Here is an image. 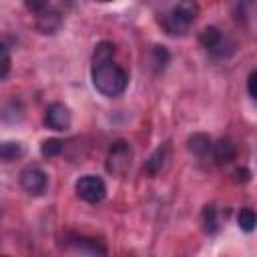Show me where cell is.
<instances>
[{
	"label": "cell",
	"instance_id": "ac0fdd59",
	"mask_svg": "<svg viewBox=\"0 0 257 257\" xmlns=\"http://www.w3.org/2000/svg\"><path fill=\"white\" fill-rule=\"evenodd\" d=\"M10 64H12V60H10V50L0 42V80L8 76Z\"/></svg>",
	"mask_w": 257,
	"mask_h": 257
},
{
	"label": "cell",
	"instance_id": "5b68a950",
	"mask_svg": "<svg viewBox=\"0 0 257 257\" xmlns=\"http://www.w3.org/2000/svg\"><path fill=\"white\" fill-rule=\"evenodd\" d=\"M76 195L86 203H100L106 197V185L96 175H84L74 185Z\"/></svg>",
	"mask_w": 257,
	"mask_h": 257
},
{
	"label": "cell",
	"instance_id": "7402d4cb",
	"mask_svg": "<svg viewBox=\"0 0 257 257\" xmlns=\"http://www.w3.org/2000/svg\"><path fill=\"white\" fill-rule=\"evenodd\" d=\"M96 2H110V0H96Z\"/></svg>",
	"mask_w": 257,
	"mask_h": 257
},
{
	"label": "cell",
	"instance_id": "2e32d148",
	"mask_svg": "<svg viewBox=\"0 0 257 257\" xmlns=\"http://www.w3.org/2000/svg\"><path fill=\"white\" fill-rule=\"evenodd\" d=\"M169 50L165 48V46H155L153 48V54H151V64H153V68H155V72H159V70H163L167 64H169Z\"/></svg>",
	"mask_w": 257,
	"mask_h": 257
},
{
	"label": "cell",
	"instance_id": "9c48e42d",
	"mask_svg": "<svg viewBox=\"0 0 257 257\" xmlns=\"http://www.w3.org/2000/svg\"><path fill=\"white\" fill-rule=\"evenodd\" d=\"M211 153L215 157L217 163L221 165H229L231 161H235V155H237V147L231 139H219L213 147H211Z\"/></svg>",
	"mask_w": 257,
	"mask_h": 257
},
{
	"label": "cell",
	"instance_id": "44dd1931",
	"mask_svg": "<svg viewBox=\"0 0 257 257\" xmlns=\"http://www.w3.org/2000/svg\"><path fill=\"white\" fill-rule=\"evenodd\" d=\"M249 177H251V173H249L245 167H241V169L235 171V179H237V181H243V183H245V181H249Z\"/></svg>",
	"mask_w": 257,
	"mask_h": 257
},
{
	"label": "cell",
	"instance_id": "7a4b0ae2",
	"mask_svg": "<svg viewBox=\"0 0 257 257\" xmlns=\"http://www.w3.org/2000/svg\"><path fill=\"white\" fill-rule=\"evenodd\" d=\"M199 16V2L197 0H179L167 14H163L161 24L167 34H187L191 24Z\"/></svg>",
	"mask_w": 257,
	"mask_h": 257
},
{
	"label": "cell",
	"instance_id": "9a60e30c",
	"mask_svg": "<svg viewBox=\"0 0 257 257\" xmlns=\"http://www.w3.org/2000/svg\"><path fill=\"white\" fill-rule=\"evenodd\" d=\"M237 223H239V227H241L245 233H251V231L255 229V223H257L255 211H253V209H249V207L241 209V211H239V215H237Z\"/></svg>",
	"mask_w": 257,
	"mask_h": 257
},
{
	"label": "cell",
	"instance_id": "8fae6325",
	"mask_svg": "<svg viewBox=\"0 0 257 257\" xmlns=\"http://www.w3.org/2000/svg\"><path fill=\"white\" fill-rule=\"evenodd\" d=\"M24 155V145L18 141H4L0 143V161L12 163Z\"/></svg>",
	"mask_w": 257,
	"mask_h": 257
},
{
	"label": "cell",
	"instance_id": "7c38bea8",
	"mask_svg": "<svg viewBox=\"0 0 257 257\" xmlns=\"http://www.w3.org/2000/svg\"><path fill=\"white\" fill-rule=\"evenodd\" d=\"M72 249L78 253H86V255H104L106 249L98 245V241L94 239H86V237H76L72 241Z\"/></svg>",
	"mask_w": 257,
	"mask_h": 257
},
{
	"label": "cell",
	"instance_id": "277c9868",
	"mask_svg": "<svg viewBox=\"0 0 257 257\" xmlns=\"http://www.w3.org/2000/svg\"><path fill=\"white\" fill-rule=\"evenodd\" d=\"M131 161H133V151L128 147V143L124 141H116L112 143L108 157H106V171L114 177H124L126 171L131 169Z\"/></svg>",
	"mask_w": 257,
	"mask_h": 257
},
{
	"label": "cell",
	"instance_id": "ffe728a7",
	"mask_svg": "<svg viewBox=\"0 0 257 257\" xmlns=\"http://www.w3.org/2000/svg\"><path fill=\"white\" fill-rule=\"evenodd\" d=\"M255 78H257V74L255 72H251L249 74V78H247V90H249V96L255 100L257 98V92H255Z\"/></svg>",
	"mask_w": 257,
	"mask_h": 257
},
{
	"label": "cell",
	"instance_id": "d6986e66",
	"mask_svg": "<svg viewBox=\"0 0 257 257\" xmlns=\"http://www.w3.org/2000/svg\"><path fill=\"white\" fill-rule=\"evenodd\" d=\"M24 4H26V8L30 12L38 14V12H42V10H46L50 6V0H24Z\"/></svg>",
	"mask_w": 257,
	"mask_h": 257
},
{
	"label": "cell",
	"instance_id": "5bb4252c",
	"mask_svg": "<svg viewBox=\"0 0 257 257\" xmlns=\"http://www.w3.org/2000/svg\"><path fill=\"white\" fill-rule=\"evenodd\" d=\"M203 227L211 235L219 231V217H217V209L213 205L205 207V211H203Z\"/></svg>",
	"mask_w": 257,
	"mask_h": 257
},
{
	"label": "cell",
	"instance_id": "6da1fadb",
	"mask_svg": "<svg viewBox=\"0 0 257 257\" xmlns=\"http://www.w3.org/2000/svg\"><path fill=\"white\" fill-rule=\"evenodd\" d=\"M92 84L94 88L108 98L120 96L126 90L128 74L126 70L114 62V46L112 42H98L92 54Z\"/></svg>",
	"mask_w": 257,
	"mask_h": 257
},
{
	"label": "cell",
	"instance_id": "3957f363",
	"mask_svg": "<svg viewBox=\"0 0 257 257\" xmlns=\"http://www.w3.org/2000/svg\"><path fill=\"white\" fill-rule=\"evenodd\" d=\"M199 42H201L211 54H215V56H227V54H231L233 48H235V42H233L227 34H223L217 26H207V28H203L201 34H199Z\"/></svg>",
	"mask_w": 257,
	"mask_h": 257
},
{
	"label": "cell",
	"instance_id": "4fadbf2b",
	"mask_svg": "<svg viewBox=\"0 0 257 257\" xmlns=\"http://www.w3.org/2000/svg\"><path fill=\"white\" fill-rule=\"evenodd\" d=\"M211 147H213L211 139L207 135H203V133H197V135H193L189 139V149L199 157H205L207 153H211Z\"/></svg>",
	"mask_w": 257,
	"mask_h": 257
},
{
	"label": "cell",
	"instance_id": "e0dca14e",
	"mask_svg": "<svg viewBox=\"0 0 257 257\" xmlns=\"http://www.w3.org/2000/svg\"><path fill=\"white\" fill-rule=\"evenodd\" d=\"M62 149H64V143H62L60 139H46V141L42 143V147H40V151H42V155H44L46 159L60 155Z\"/></svg>",
	"mask_w": 257,
	"mask_h": 257
},
{
	"label": "cell",
	"instance_id": "30bf717a",
	"mask_svg": "<svg viewBox=\"0 0 257 257\" xmlns=\"http://www.w3.org/2000/svg\"><path fill=\"white\" fill-rule=\"evenodd\" d=\"M167 159H169V147L165 145V147L157 149V151L149 157V161L145 163L147 173H149V175H159V173L163 171V167L167 165Z\"/></svg>",
	"mask_w": 257,
	"mask_h": 257
},
{
	"label": "cell",
	"instance_id": "8992f818",
	"mask_svg": "<svg viewBox=\"0 0 257 257\" xmlns=\"http://www.w3.org/2000/svg\"><path fill=\"white\" fill-rule=\"evenodd\" d=\"M44 122H46L48 128L58 131V133H64L72 124V112H70V108L66 104L52 102V104H48V108L44 112Z\"/></svg>",
	"mask_w": 257,
	"mask_h": 257
},
{
	"label": "cell",
	"instance_id": "ba28073f",
	"mask_svg": "<svg viewBox=\"0 0 257 257\" xmlns=\"http://www.w3.org/2000/svg\"><path fill=\"white\" fill-rule=\"evenodd\" d=\"M60 22H62L60 12L54 10V8H50V6L46 10H42V12L36 14V28L40 32H44V34H52L54 30H58Z\"/></svg>",
	"mask_w": 257,
	"mask_h": 257
},
{
	"label": "cell",
	"instance_id": "52a82bcc",
	"mask_svg": "<svg viewBox=\"0 0 257 257\" xmlns=\"http://www.w3.org/2000/svg\"><path fill=\"white\" fill-rule=\"evenodd\" d=\"M20 185L28 195H42L46 191L48 179L40 167H26L20 173Z\"/></svg>",
	"mask_w": 257,
	"mask_h": 257
}]
</instances>
